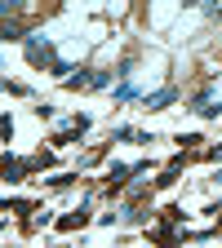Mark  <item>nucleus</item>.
Returning a JSON list of instances; mask_svg holds the SVG:
<instances>
[{"label":"nucleus","instance_id":"obj_1","mask_svg":"<svg viewBox=\"0 0 222 248\" xmlns=\"http://www.w3.org/2000/svg\"><path fill=\"white\" fill-rule=\"evenodd\" d=\"M173 102V89H165V93H151V98H147V111H165Z\"/></svg>","mask_w":222,"mask_h":248}]
</instances>
